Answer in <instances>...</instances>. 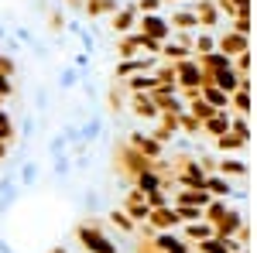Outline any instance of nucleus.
Instances as JSON below:
<instances>
[{
    "mask_svg": "<svg viewBox=\"0 0 257 253\" xmlns=\"http://www.w3.org/2000/svg\"><path fill=\"white\" fill-rule=\"evenodd\" d=\"M59 86L62 89H76V86H79V72H76V69H62L59 72Z\"/></svg>",
    "mask_w": 257,
    "mask_h": 253,
    "instance_id": "c85d7f7f",
    "label": "nucleus"
},
{
    "mask_svg": "<svg viewBox=\"0 0 257 253\" xmlns=\"http://www.w3.org/2000/svg\"><path fill=\"white\" fill-rule=\"evenodd\" d=\"M213 45H216V41L209 38V35H199V38L192 41V48L199 52V59H202V55H209V52H213Z\"/></svg>",
    "mask_w": 257,
    "mask_h": 253,
    "instance_id": "2f4dec72",
    "label": "nucleus"
},
{
    "mask_svg": "<svg viewBox=\"0 0 257 253\" xmlns=\"http://www.w3.org/2000/svg\"><path fill=\"white\" fill-rule=\"evenodd\" d=\"M158 89V82H155V76H134L131 79V93L138 96V93H155Z\"/></svg>",
    "mask_w": 257,
    "mask_h": 253,
    "instance_id": "5701e85b",
    "label": "nucleus"
},
{
    "mask_svg": "<svg viewBox=\"0 0 257 253\" xmlns=\"http://www.w3.org/2000/svg\"><path fill=\"white\" fill-rule=\"evenodd\" d=\"M11 93H14V86H11V79H7L4 72H0V96H11Z\"/></svg>",
    "mask_w": 257,
    "mask_h": 253,
    "instance_id": "ea45409f",
    "label": "nucleus"
},
{
    "mask_svg": "<svg viewBox=\"0 0 257 253\" xmlns=\"http://www.w3.org/2000/svg\"><path fill=\"white\" fill-rule=\"evenodd\" d=\"M131 147H138V151L148 157V161L161 154V144L155 140V137H144V134H131Z\"/></svg>",
    "mask_w": 257,
    "mask_h": 253,
    "instance_id": "1a4fd4ad",
    "label": "nucleus"
},
{
    "mask_svg": "<svg viewBox=\"0 0 257 253\" xmlns=\"http://www.w3.org/2000/svg\"><path fill=\"white\" fill-rule=\"evenodd\" d=\"M48 21H52V24H48V28H52V35H59L62 28H65V24H69V21H65V14H62V11H52V14H48Z\"/></svg>",
    "mask_w": 257,
    "mask_h": 253,
    "instance_id": "e433bc0d",
    "label": "nucleus"
},
{
    "mask_svg": "<svg viewBox=\"0 0 257 253\" xmlns=\"http://www.w3.org/2000/svg\"><path fill=\"white\" fill-rule=\"evenodd\" d=\"M206 130L213 137H223V134H230V110H219V113H213V117L202 123Z\"/></svg>",
    "mask_w": 257,
    "mask_h": 253,
    "instance_id": "9b49d317",
    "label": "nucleus"
},
{
    "mask_svg": "<svg viewBox=\"0 0 257 253\" xmlns=\"http://www.w3.org/2000/svg\"><path fill=\"white\" fill-rule=\"evenodd\" d=\"M79 41H82V48H86V55H93V52H96V41H93V35H89V31H82Z\"/></svg>",
    "mask_w": 257,
    "mask_h": 253,
    "instance_id": "58836bf2",
    "label": "nucleus"
},
{
    "mask_svg": "<svg viewBox=\"0 0 257 253\" xmlns=\"http://www.w3.org/2000/svg\"><path fill=\"white\" fill-rule=\"evenodd\" d=\"M52 253H65V250H62V246H55V250H52Z\"/></svg>",
    "mask_w": 257,
    "mask_h": 253,
    "instance_id": "c03bdc74",
    "label": "nucleus"
},
{
    "mask_svg": "<svg viewBox=\"0 0 257 253\" xmlns=\"http://www.w3.org/2000/svg\"><path fill=\"white\" fill-rule=\"evenodd\" d=\"M65 144H69V140H65L62 134H55V137H52V140H48V151H52V157L65 154Z\"/></svg>",
    "mask_w": 257,
    "mask_h": 253,
    "instance_id": "c9c22d12",
    "label": "nucleus"
},
{
    "mask_svg": "<svg viewBox=\"0 0 257 253\" xmlns=\"http://www.w3.org/2000/svg\"><path fill=\"white\" fill-rule=\"evenodd\" d=\"M151 62L148 59H131V62H120L117 65V72H113V79H123V76H131V72H144Z\"/></svg>",
    "mask_w": 257,
    "mask_h": 253,
    "instance_id": "6ab92c4d",
    "label": "nucleus"
},
{
    "mask_svg": "<svg viewBox=\"0 0 257 253\" xmlns=\"http://www.w3.org/2000/svg\"><path fill=\"white\" fill-rule=\"evenodd\" d=\"M161 55H165V59L168 62H185L189 59V48H182V45H175V41H165V45H161Z\"/></svg>",
    "mask_w": 257,
    "mask_h": 253,
    "instance_id": "aec40b11",
    "label": "nucleus"
},
{
    "mask_svg": "<svg viewBox=\"0 0 257 253\" xmlns=\"http://www.w3.org/2000/svg\"><path fill=\"white\" fill-rule=\"evenodd\" d=\"M76 236H79L82 250L86 253H117V243H110L106 236H103V226H99V219H86L76 226Z\"/></svg>",
    "mask_w": 257,
    "mask_h": 253,
    "instance_id": "f257e3e1",
    "label": "nucleus"
},
{
    "mask_svg": "<svg viewBox=\"0 0 257 253\" xmlns=\"http://www.w3.org/2000/svg\"><path fill=\"white\" fill-rule=\"evenodd\" d=\"M123 212L131 215V222H148L151 219V209H148V202H144L141 192H131V198L123 202Z\"/></svg>",
    "mask_w": 257,
    "mask_h": 253,
    "instance_id": "39448f33",
    "label": "nucleus"
},
{
    "mask_svg": "<svg viewBox=\"0 0 257 253\" xmlns=\"http://www.w3.org/2000/svg\"><path fill=\"white\" fill-rule=\"evenodd\" d=\"M213 82H216L219 89H223V93H226V96H230V93H233V89H240V82H243V79H240L237 72H233V69H223V72H219V76H213V79H209V86H213Z\"/></svg>",
    "mask_w": 257,
    "mask_h": 253,
    "instance_id": "ddd939ff",
    "label": "nucleus"
},
{
    "mask_svg": "<svg viewBox=\"0 0 257 253\" xmlns=\"http://www.w3.org/2000/svg\"><path fill=\"white\" fill-rule=\"evenodd\" d=\"M0 59H4V55H0Z\"/></svg>",
    "mask_w": 257,
    "mask_h": 253,
    "instance_id": "49530a36",
    "label": "nucleus"
},
{
    "mask_svg": "<svg viewBox=\"0 0 257 253\" xmlns=\"http://www.w3.org/2000/svg\"><path fill=\"white\" fill-rule=\"evenodd\" d=\"M11 137H14V123H11L7 113H0V144H7Z\"/></svg>",
    "mask_w": 257,
    "mask_h": 253,
    "instance_id": "72a5a7b5",
    "label": "nucleus"
},
{
    "mask_svg": "<svg viewBox=\"0 0 257 253\" xmlns=\"http://www.w3.org/2000/svg\"><path fill=\"white\" fill-rule=\"evenodd\" d=\"M86 65H89V55H86V52H82V55H76V69H86Z\"/></svg>",
    "mask_w": 257,
    "mask_h": 253,
    "instance_id": "79ce46f5",
    "label": "nucleus"
},
{
    "mask_svg": "<svg viewBox=\"0 0 257 253\" xmlns=\"http://www.w3.org/2000/svg\"><path fill=\"white\" fill-rule=\"evenodd\" d=\"M172 28H178V31H192V28H199L196 11H178V14H172Z\"/></svg>",
    "mask_w": 257,
    "mask_h": 253,
    "instance_id": "f3484780",
    "label": "nucleus"
},
{
    "mask_svg": "<svg viewBox=\"0 0 257 253\" xmlns=\"http://www.w3.org/2000/svg\"><path fill=\"white\" fill-rule=\"evenodd\" d=\"M38 181V164L35 161H24V168H21V188H31Z\"/></svg>",
    "mask_w": 257,
    "mask_h": 253,
    "instance_id": "393cba45",
    "label": "nucleus"
},
{
    "mask_svg": "<svg viewBox=\"0 0 257 253\" xmlns=\"http://www.w3.org/2000/svg\"><path fill=\"white\" fill-rule=\"evenodd\" d=\"M219 48H223V55H226V59H230V55H243V52H247V38L237 35V31H226L223 41H219Z\"/></svg>",
    "mask_w": 257,
    "mask_h": 253,
    "instance_id": "6e6552de",
    "label": "nucleus"
},
{
    "mask_svg": "<svg viewBox=\"0 0 257 253\" xmlns=\"http://www.w3.org/2000/svg\"><path fill=\"white\" fill-rule=\"evenodd\" d=\"M52 171L59 178H65L69 171H72V164H69V154H59V157H52Z\"/></svg>",
    "mask_w": 257,
    "mask_h": 253,
    "instance_id": "c756f323",
    "label": "nucleus"
},
{
    "mask_svg": "<svg viewBox=\"0 0 257 253\" xmlns=\"http://www.w3.org/2000/svg\"><path fill=\"white\" fill-rule=\"evenodd\" d=\"M175 82H182L185 89H202L206 86V76H202V69H199L196 59H185L175 65Z\"/></svg>",
    "mask_w": 257,
    "mask_h": 253,
    "instance_id": "f03ea898",
    "label": "nucleus"
},
{
    "mask_svg": "<svg viewBox=\"0 0 257 253\" xmlns=\"http://www.w3.org/2000/svg\"><path fill=\"white\" fill-rule=\"evenodd\" d=\"M35 103H38L35 110H38L41 117H45V113L52 110V96H48V89H45V86H38V89H35Z\"/></svg>",
    "mask_w": 257,
    "mask_h": 253,
    "instance_id": "cd10ccee",
    "label": "nucleus"
},
{
    "mask_svg": "<svg viewBox=\"0 0 257 253\" xmlns=\"http://www.w3.org/2000/svg\"><path fill=\"white\" fill-rule=\"evenodd\" d=\"M196 18H199V24H216V4L213 0H199V11H196Z\"/></svg>",
    "mask_w": 257,
    "mask_h": 253,
    "instance_id": "4be33fe9",
    "label": "nucleus"
},
{
    "mask_svg": "<svg viewBox=\"0 0 257 253\" xmlns=\"http://www.w3.org/2000/svg\"><path fill=\"white\" fill-rule=\"evenodd\" d=\"M199 99H206L213 110H226V106H230V96H226L223 89H216V86H202V89H199Z\"/></svg>",
    "mask_w": 257,
    "mask_h": 253,
    "instance_id": "9d476101",
    "label": "nucleus"
},
{
    "mask_svg": "<svg viewBox=\"0 0 257 253\" xmlns=\"http://www.w3.org/2000/svg\"><path fill=\"white\" fill-rule=\"evenodd\" d=\"M219 171H223V178L226 175H247V164H243V161H223Z\"/></svg>",
    "mask_w": 257,
    "mask_h": 253,
    "instance_id": "7c9ffc66",
    "label": "nucleus"
},
{
    "mask_svg": "<svg viewBox=\"0 0 257 253\" xmlns=\"http://www.w3.org/2000/svg\"><path fill=\"white\" fill-rule=\"evenodd\" d=\"M144 202H148V209L155 212V209H165V202H168V188H158V192L144 195Z\"/></svg>",
    "mask_w": 257,
    "mask_h": 253,
    "instance_id": "bb28decb",
    "label": "nucleus"
},
{
    "mask_svg": "<svg viewBox=\"0 0 257 253\" xmlns=\"http://www.w3.org/2000/svg\"><path fill=\"white\" fill-rule=\"evenodd\" d=\"M134 7H138V11H144V14H155V11L161 7V0H138Z\"/></svg>",
    "mask_w": 257,
    "mask_h": 253,
    "instance_id": "4c0bfd02",
    "label": "nucleus"
},
{
    "mask_svg": "<svg viewBox=\"0 0 257 253\" xmlns=\"http://www.w3.org/2000/svg\"><path fill=\"white\" fill-rule=\"evenodd\" d=\"M86 205H89V209H96V205H99V195L96 192H86Z\"/></svg>",
    "mask_w": 257,
    "mask_h": 253,
    "instance_id": "a19ab883",
    "label": "nucleus"
},
{
    "mask_svg": "<svg viewBox=\"0 0 257 253\" xmlns=\"http://www.w3.org/2000/svg\"><path fill=\"white\" fill-rule=\"evenodd\" d=\"M99 137H103V120H99V117H89V120L79 127V140L93 144V140H99Z\"/></svg>",
    "mask_w": 257,
    "mask_h": 253,
    "instance_id": "dca6fc26",
    "label": "nucleus"
},
{
    "mask_svg": "<svg viewBox=\"0 0 257 253\" xmlns=\"http://www.w3.org/2000/svg\"><path fill=\"white\" fill-rule=\"evenodd\" d=\"M175 212H178V222H199L206 209H196V205H175Z\"/></svg>",
    "mask_w": 257,
    "mask_h": 253,
    "instance_id": "a878e982",
    "label": "nucleus"
},
{
    "mask_svg": "<svg viewBox=\"0 0 257 253\" xmlns=\"http://www.w3.org/2000/svg\"><path fill=\"white\" fill-rule=\"evenodd\" d=\"M233 246H237V243H230V239H219V236H213V239L199 243V253H233Z\"/></svg>",
    "mask_w": 257,
    "mask_h": 253,
    "instance_id": "a211bd4d",
    "label": "nucleus"
},
{
    "mask_svg": "<svg viewBox=\"0 0 257 253\" xmlns=\"http://www.w3.org/2000/svg\"><path fill=\"white\" fill-rule=\"evenodd\" d=\"M134 192H141V195H151V192H158V188H168L165 181H161L158 175H155V168H148V171H141L138 178H134Z\"/></svg>",
    "mask_w": 257,
    "mask_h": 253,
    "instance_id": "0eeeda50",
    "label": "nucleus"
},
{
    "mask_svg": "<svg viewBox=\"0 0 257 253\" xmlns=\"http://www.w3.org/2000/svg\"><path fill=\"white\" fill-rule=\"evenodd\" d=\"M110 222H113L117 229H123V233H134V226H138V222H131V215L123 212V209H113V212H110Z\"/></svg>",
    "mask_w": 257,
    "mask_h": 253,
    "instance_id": "b1692460",
    "label": "nucleus"
},
{
    "mask_svg": "<svg viewBox=\"0 0 257 253\" xmlns=\"http://www.w3.org/2000/svg\"><path fill=\"white\" fill-rule=\"evenodd\" d=\"M185 236H189V239H199V243H206V239H213V236H216V226L199 219V222H189V226H185Z\"/></svg>",
    "mask_w": 257,
    "mask_h": 253,
    "instance_id": "f8f14e48",
    "label": "nucleus"
},
{
    "mask_svg": "<svg viewBox=\"0 0 257 253\" xmlns=\"http://www.w3.org/2000/svg\"><path fill=\"white\" fill-rule=\"evenodd\" d=\"M131 106H134V113H138L141 120H158V106H155V99H151V93H138V96L131 99Z\"/></svg>",
    "mask_w": 257,
    "mask_h": 253,
    "instance_id": "423d86ee",
    "label": "nucleus"
},
{
    "mask_svg": "<svg viewBox=\"0 0 257 253\" xmlns=\"http://www.w3.org/2000/svg\"><path fill=\"white\" fill-rule=\"evenodd\" d=\"M0 103H4V96H0Z\"/></svg>",
    "mask_w": 257,
    "mask_h": 253,
    "instance_id": "a18cd8bd",
    "label": "nucleus"
},
{
    "mask_svg": "<svg viewBox=\"0 0 257 253\" xmlns=\"http://www.w3.org/2000/svg\"><path fill=\"white\" fill-rule=\"evenodd\" d=\"M206 192L223 198V195H233V185H230V178H223V175H209L206 178Z\"/></svg>",
    "mask_w": 257,
    "mask_h": 253,
    "instance_id": "2eb2a0df",
    "label": "nucleus"
},
{
    "mask_svg": "<svg viewBox=\"0 0 257 253\" xmlns=\"http://www.w3.org/2000/svg\"><path fill=\"white\" fill-rule=\"evenodd\" d=\"M148 226H151L155 233H168L172 226H178V212H175V205L155 209V212H151V219H148Z\"/></svg>",
    "mask_w": 257,
    "mask_h": 253,
    "instance_id": "20e7f679",
    "label": "nucleus"
},
{
    "mask_svg": "<svg viewBox=\"0 0 257 253\" xmlns=\"http://www.w3.org/2000/svg\"><path fill=\"white\" fill-rule=\"evenodd\" d=\"M213 113H219V110H213L206 99H192V106H189V117H196L199 123H206V120L213 117Z\"/></svg>",
    "mask_w": 257,
    "mask_h": 253,
    "instance_id": "412c9836",
    "label": "nucleus"
},
{
    "mask_svg": "<svg viewBox=\"0 0 257 253\" xmlns=\"http://www.w3.org/2000/svg\"><path fill=\"white\" fill-rule=\"evenodd\" d=\"M199 127H202V123H199L196 117H189V113L178 117V130H185V134H199Z\"/></svg>",
    "mask_w": 257,
    "mask_h": 253,
    "instance_id": "473e14b6",
    "label": "nucleus"
},
{
    "mask_svg": "<svg viewBox=\"0 0 257 253\" xmlns=\"http://www.w3.org/2000/svg\"><path fill=\"white\" fill-rule=\"evenodd\" d=\"M4 154H7V144H0V157H4Z\"/></svg>",
    "mask_w": 257,
    "mask_h": 253,
    "instance_id": "37998d69",
    "label": "nucleus"
},
{
    "mask_svg": "<svg viewBox=\"0 0 257 253\" xmlns=\"http://www.w3.org/2000/svg\"><path fill=\"white\" fill-rule=\"evenodd\" d=\"M168 31H172V24H168L165 18H158V14H144V21H141V35L161 41V45H165V38H168Z\"/></svg>",
    "mask_w": 257,
    "mask_h": 253,
    "instance_id": "7ed1b4c3",
    "label": "nucleus"
},
{
    "mask_svg": "<svg viewBox=\"0 0 257 253\" xmlns=\"http://www.w3.org/2000/svg\"><path fill=\"white\" fill-rule=\"evenodd\" d=\"M216 144L223 147V151H237V147H243V140H240V137H233V134H223V137H216Z\"/></svg>",
    "mask_w": 257,
    "mask_h": 253,
    "instance_id": "f704fd0d",
    "label": "nucleus"
},
{
    "mask_svg": "<svg viewBox=\"0 0 257 253\" xmlns=\"http://www.w3.org/2000/svg\"><path fill=\"white\" fill-rule=\"evenodd\" d=\"M134 21H138V7H120L117 14H113V31H131L134 28Z\"/></svg>",
    "mask_w": 257,
    "mask_h": 253,
    "instance_id": "4468645a",
    "label": "nucleus"
}]
</instances>
